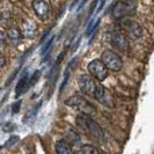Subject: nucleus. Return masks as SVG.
I'll use <instances>...</instances> for the list:
<instances>
[{
  "mask_svg": "<svg viewBox=\"0 0 154 154\" xmlns=\"http://www.w3.org/2000/svg\"><path fill=\"white\" fill-rule=\"evenodd\" d=\"M77 124L88 137H91L94 140H97V141L104 140V132L102 130V128L95 121H93L91 116L86 115V114L78 115Z\"/></svg>",
  "mask_w": 154,
  "mask_h": 154,
  "instance_id": "1",
  "label": "nucleus"
},
{
  "mask_svg": "<svg viewBox=\"0 0 154 154\" xmlns=\"http://www.w3.org/2000/svg\"><path fill=\"white\" fill-rule=\"evenodd\" d=\"M65 103L71 108L75 109L78 111H80L81 114H86L88 116L96 112V109L94 108L92 104L81 95H77V94L73 95V96L69 97V100L65 101Z\"/></svg>",
  "mask_w": 154,
  "mask_h": 154,
  "instance_id": "2",
  "label": "nucleus"
},
{
  "mask_svg": "<svg viewBox=\"0 0 154 154\" xmlns=\"http://www.w3.org/2000/svg\"><path fill=\"white\" fill-rule=\"evenodd\" d=\"M137 8V0H119L112 8V16L115 19H123L132 14Z\"/></svg>",
  "mask_w": 154,
  "mask_h": 154,
  "instance_id": "3",
  "label": "nucleus"
},
{
  "mask_svg": "<svg viewBox=\"0 0 154 154\" xmlns=\"http://www.w3.org/2000/svg\"><path fill=\"white\" fill-rule=\"evenodd\" d=\"M101 60L106 65V67L111 71H121L123 67V62L122 58L118 54L111 51V50H106L102 52V58Z\"/></svg>",
  "mask_w": 154,
  "mask_h": 154,
  "instance_id": "4",
  "label": "nucleus"
},
{
  "mask_svg": "<svg viewBox=\"0 0 154 154\" xmlns=\"http://www.w3.org/2000/svg\"><path fill=\"white\" fill-rule=\"evenodd\" d=\"M88 71L97 81H103L108 77V69L100 59H94L88 64Z\"/></svg>",
  "mask_w": 154,
  "mask_h": 154,
  "instance_id": "5",
  "label": "nucleus"
},
{
  "mask_svg": "<svg viewBox=\"0 0 154 154\" xmlns=\"http://www.w3.org/2000/svg\"><path fill=\"white\" fill-rule=\"evenodd\" d=\"M121 27L124 29V31L133 39H138L143 35V28L137 21L129 20V19H124L121 22Z\"/></svg>",
  "mask_w": 154,
  "mask_h": 154,
  "instance_id": "6",
  "label": "nucleus"
},
{
  "mask_svg": "<svg viewBox=\"0 0 154 154\" xmlns=\"http://www.w3.org/2000/svg\"><path fill=\"white\" fill-rule=\"evenodd\" d=\"M78 84H79L80 91L84 93L85 95H88V96L94 97L96 87L99 85V82H97L96 80H94V79L91 78L89 75H81V77L79 78Z\"/></svg>",
  "mask_w": 154,
  "mask_h": 154,
  "instance_id": "7",
  "label": "nucleus"
},
{
  "mask_svg": "<svg viewBox=\"0 0 154 154\" xmlns=\"http://www.w3.org/2000/svg\"><path fill=\"white\" fill-rule=\"evenodd\" d=\"M32 8H34L35 14L41 20H46L50 15V7L45 0H34Z\"/></svg>",
  "mask_w": 154,
  "mask_h": 154,
  "instance_id": "8",
  "label": "nucleus"
},
{
  "mask_svg": "<svg viewBox=\"0 0 154 154\" xmlns=\"http://www.w3.org/2000/svg\"><path fill=\"white\" fill-rule=\"evenodd\" d=\"M110 41H111V44L114 46H116L118 50L121 51H124L126 48H128V39H126V36L119 32V31H114L111 32L110 35Z\"/></svg>",
  "mask_w": 154,
  "mask_h": 154,
  "instance_id": "9",
  "label": "nucleus"
},
{
  "mask_svg": "<svg viewBox=\"0 0 154 154\" xmlns=\"http://www.w3.org/2000/svg\"><path fill=\"white\" fill-rule=\"evenodd\" d=\"M29 74L26 72L24 74H23L21 79L19 80V82H17V85H16V88H15V95L16 97H19V96H21L22 94L27 92L28 89H29V87H30V84H29Z\"/></svg>",
  "mask_w": 154,
  "mask_h": 154,
  "instance_id": "10",
  "label": "nucleus"
},
{
  "mask_svg": "<svg viewBox=\"0 0 154 154\" xmlns=\"http://www.w3.org/2000/svg\"><path fill=\"white\" fill-rule=\"evenodd\" d=\"M54 149H56V153L57 154H71L72 153V149H71V145L69 144V141L66 140H58L56 143V146H54Z\"/></svg>",
  "mask_w": 154,
  "mask_h": 154,
  "instance_id": "11",
  "label": "nucleus"
},
{
  "mask_svg": "<svg viewBox=\"0 0 154 154\" xmlns=\"http://www.w3.org/2000/svg\"><path fill=\"white\" fill-rule=\"evenodd\" d=\"M80 154H103V153L96 146L86 144V145H82L81 148H80Z\"/></svg>",
  "mask_w": 154,
  "mask_h": 154,
  "instance_id": "12",
  "label": "nucleus"
},
{
  "mask_svg": "<svg viewBox=\"0 0 154 154\" xmlns=\"http://www.w3.org/2000/svg\"><path fill=\"white\" fill-rule=\"evenodd\" d=\"M7 37L11 39V41L16 42V41H19L20 37H21V32H20V30H19L17 28H11L7 32Z\"/></svg>",
  "mask_w": 154,
  "mask_h": 154,
  "instance_id": "13",
  "label": "nucleus"
},
{
  "mask_svg": "<svg viewBox=\"0 0 154 154\" xmlns=\"http://www.w3.org/2000/svg\"><path fill=\"white\" fill-rule=\"evenodd\" d=\"M67 138L71 143H73V144H77L78 141H80V137H79V134H78L77 132L74 131V130H69L67 132Z\"/></svg>",
  "mask_w": 154,
  "mask_h": 154,
  "instance_id": "14",
  "label": "nucleus"
},
{
  "mask_svg": "<svg viewBox=\"0 0 154 154\" xmlns=\"http://www.w3.org/2000/svg\"><path fill=\"white\" fill-rule=\"evenodd\" d=\"M100 21H101L100 19H97V21H94V22L89 23V26H88V28H87V31H86V35H87V36H91V35H92L93 31L95 30V29L97 28V26L100 24Z\"/></svg>",
  "mask_w": 154,
  "mask_h": 154,
  "instance_id": "15",
  "label": "nucleus"
},
{
  "mask_svg": "<svg viewBox=\"0 0 154 154\" xmlns=\"http://www.w3.org/2000/svg\"><path fill=\"white\" fill-rule=\"evenodd\" d=\"M54 36H51L50 38L48 39V42H46L45 44L43 45V48H42V50H41V52H42V54H45L46 51H49V49L51 48V45H52V43H54Z\"/></svg>",
  "mask_w": 154,
  "mask_h": 154,
  "instance_id": "16",
  "label": "nucleus"
},
{
  "mask_svg": "<svg viewBox=\"0 0 154 154\" xmlns=\"http://www.w3.org/2000/svg\"><path fill=\"white\" fill-rule=\"evenodd\" d=\"M39 75H41V71H35V72H34V74H32V75L30 77V79H29V84H30V86L35 85L36 81H38Z\"/></svg>",
  "mask_w": 154,
  "mask_h": 154,
  "instance_id": "17",
  "label": "nucleus"
},
{
  "mask_svg": "<svg viewBox=\"0 0 154 154\" xmlns=\"http://www.w3.org/2000/svg\"><path fill=\"white\" fill-rule=\"evenodd\" d=\"M14 128H15V126H14V124L11 123V122H7V123L4 124V126H2V130H4L5 132H9V133H11V132L14 130Z\"/></svg>",
  "mask_w": 154,
  "mask_h": 154,
  "instance_id": "18",
  "label": "nucleus"
},
{
  "mask_svg": "<svg viewBox=\"0 0 154 154\" xmlns=\"http://www.w3.org/2000/svg\"><path fill=\"white\" fill-rule=\"evenodd\" d=\"M7 34H5L2 30H0V46L5 45L7 42Z\"/></svg>",
  "mask_w": 154,
  "mask_h": 154,
  "instance_id": "19",
  "label": "nucleus"
},
{
  "mask_svg": "<svg viewBox=\"0 0 154 154\" xmlns=\"http://www.w3.org/2000/svg\"><path fill=\"white\" fill-rule=\"evenodd\" d=\"M20 106H21V101L15 102V103L12 106V114H13V115H15V114H17V112L20 111Z\"/></svg>",
  "mask_w": 154,
  "mask_h": 154,
  "instance_id": "20",
  "label": "nucleus"
},
{
  "mask_svg": "<svg viewBox=\"0 0 154 154\" xmlns=\"http://www.w3.org/2000/svg\"><path fill=\"white\" fill-rule=\"evenodd\" d=\"M15 141H19V137L17 136H12L11 138L7 140V146H12V145H14L15 144Z\"/></svg>",
  "mask_w": 154,
  "mask_h": 154,
  "instance_id": "21",
  "label": "nucleus"
},
{
  "mask_svg": "<svg viewBox=\"0 0 154 154\" xmlns=\"http://www.w3.org/2000/svg\"><path fill=\"white\" fill-rule=\"evenodd\" d=\"M99 4V0H94L93 1V4L91 5V8H89V16L92 15L93 13H94V11H95V7H96V5Z\"/></svg>",
  "mask_w": 154,
  "mask_h": 154,
  "instance_id": "22",
  "label": "nucleus"
},
{
  "mask_svg": "<svg viewBox=\"0 0 154 154\" xmlns=\"http://www.w3.org/2000/svg\"><path fill=\"white\" fill-rule=\"evenodd\" d=\"M5 64H6V59H5V57L2 54H0V67L5 66Z\"/></svg>",
  "mask_w": 154,
  "mask_h": 154,
  "instance_id": "23",
  "label": "nucleus"
},
{
  "mask_svg": "<svg viewBox=\"0 0 154 154\" xmlns=\"http://www.w3.org/2000/svg\"><path fill=\"white\" fill-rule=\"evenodd\" d=\"M100 1V6H99V9H97V12H100L101 9L103 8V6H104V4H106V0H99Z\"/></svg>",
  "mask_w": 154,
  "mask_h": 154,
  "instance_id": "24",
  "label": "nucleus"
},
{
  "mask_svg": "<svg viewBox=\"0 0 154 154\" xmlns=\"http://www.w3.org/2000/svg\"><path fill=\"white\" fill-rule=\"evenodd\" d=\"M86 1H87V0H82V1L80 2V5L78 6V11H80V9L82 8V6H84V5H85V4H86Z\"/></svg>",
  "mask_w": 154,
  "mask_h": 154,
  "instance_id": "25",
  "label": "nucleus"
},
{
  "mask_svg": "<svg viewBox=\"0 0 154 154\" xmlns=\"http://www.w3.org/2000/svg\"><path fill=\"white\" fill-rule=\"evenodd\" d=\"M79 1H80V0H74V1H73V4L71 5V8H73V7H74V6H75V5H77V4H78V2H79Z\"/></svg>",
  "mask_w": 154,
  "mask_h": 154,
  "instance_id": "26",
  "label": "nucleus"
}]
</instances>
